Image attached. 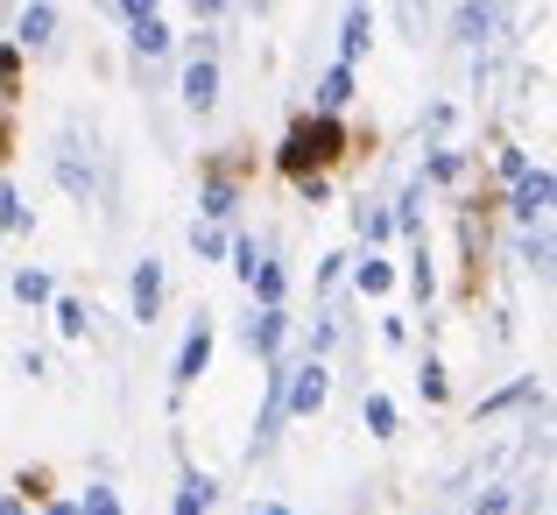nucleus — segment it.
Instances as JSON below:
<instances>
[{
    "label": "nucleus",
    "mask_w": 557,
    "mask_h": 515,
    "mask_svg": "<svg viewBox=\"0 0 557 515\" xmlns=\"http://www.w3.org/2000/svg\"><path fill=\"white\" fill-rule=\"evenodd\" d=\"M233 212V184H212L205 191V219H226Z\"/></svg>",
    "instance_id": "17"
},
{
    "label": "nucleus",
    "mask_w": 557,
    "mask_h": 515,
    "mask_svg": "<svg viewBox=\"0 0 557 515\" xmlns=\"http://www.w3.org/2000/svg\"><path fill=\"white\" fill-rule=\"evenodd\" d=\"M107 8H121V14H127V22H141V14H149V8H156V0H107Z\"/></svg>",
    "instance_id": "23"
},
{
    "label": "nucleus",
    "mask_w": 557,
    "mask_h": 515,
    "mask_svg": "<svg viewBox=\"0 0 557 515\" xmlns=\"http://www.w3.org/2000/svg\"><path fill=\"white\" fill-rule=\"evenodd\" d=\"M57 176L71 198H92V163H78V142H57Z\"/></svg>",
    "instance_id": "7"
},
{
    "label": "nucleus",
    "mask_w": 557,
    "mask_h": 515,
    "mask_svg": "<svg viewBox=\"0 0 557 515\" xmlns=\"http://www.w3.org/2000/svg\"><path fill=\"white\" fill-rule=\"evenodd\" d=\"M339 142H346V135H339V121H304L297 135H289L283 163H289V170L304 176V170H311V163H332V156H339Z\"/></svg>",
    "instance_id": "1"
},
{
    "label": "nucleus",
    "mask_w": 557,
    "mask_h": 515,
    "mask_svg": "<svg viewBox=\"0 0 557 515\" xmlns=\"http://www.w3.org/2000/svg\"><path fill=\"white\" fill-rule=\"evenodd\" d=\"M473 515H508V494H487V502H480Z\"/></svg>",
    "instance_id": "25"
},
{
    "label": "nucleus",
    "mask_w": 557,
    "mask_h": 515,
    "mask_svg": "<svg viewBox=\"0 0 557 515\" xmlns=\"http://www.w3.org/2000/svg\"><path fill=\"white\" fill-rule=\"evenodd\" d=\"M388 283H395V275L381 269V261H368V269H360V290H368V297H381V290H388Z\"/></svg>",
    "instance_id": "19"
},
{
    "label": "nucleus",
    "mask_w": 557,
    "mask_h": 515,
    "mask_svg": "<svg viewBox=\"0 0 557 515\" xmlns=\"http://www.w3.org/2000/svg\"><path fill=\"white\" fill-rule=\"evenodd\" d=\"M156 311H163V261H141L135 269V318L149 326Z\"/></svg>",
    "instance_id": "5"
},
{
    "label": "nucleus",
    "mask_w": 557,
    "mask_h": 515,
    "mask_svg": "<svg viewBox=\"0 0 557 515\" xmlns=\"http://www.w3.org/2000/svg\"><path fill=\"white\" fill-rule=\"evenodd\" d=\"M550 170L544 163H536V170H522L516 176V219H522V226H544V212H550Z\"/></svg>",
    "instance_id": "3"
},
{
    "label": "nucleus",
    "mask_w": 557,
    "mask_h": 515,
    "mask_svg": "<svg viewBox=\"0 0 557 515\" xmlns=\"http://www.w3.org/2000/svg\"><path fill=\"white\" fill-rule=\"evenodd\" d=\"M247 340H255L261 353H275V346H283V311H275V304H269V311L255 318V332H247Z\"/></svg>",
    "instance_id": "13"
},
{
    "label": "nucleus",
    "mask_w": 557,
    "mask_h": 515,
    "mask_svg": "<svg viewBox=\"0 0 557 515\" xmlns=\"http://www.w3.org/2000/svg\"><path fill=\"white\" fill-rule=\"evenodd\" d=\"M325 389H332V375L318 360H304L297 375H283V409L289 417H318V409H325Z\"/></svg>",
    "instance_id": "2"
},
{
    "label": "nucleus",
    "mask_w": 557,
    "mask_h": 515,
    "mask_svg": "<svg viewBox=\"0 0 557 515\" xmlns=\"http://www.w3.org/2000/svg\"><path fill=\"white\" fill-rule=\"evenodd\" d=\"M368 36H374V22H368V8H354V14H346V36H339V57H346V64H354V57H360V50H368Z\"/></svg>",
    "instance_id": "10"
},
{
    "label": "nucleus",
    "mask_w": 557,
    "mask_h": 515,
    "mask_svg": "<svg viewBox=\"0 0 557 515\" xmlns=\"http://www.w3.org/2000/svg\"><path fill=\"white\" fill-rule=\"evenodd\" d=\"M85 515H121V502H113L107 488H92V494H85Z\"/></svg>",
    "instance_id": "20"
},
{
    "label": "nucleus",
    "mask_w": 557,
    "mask_h": 515,
    "mask_svg": "<svg viewBox=\"0 0 557 515\" xmlns=\"http://www.w3.org/2000/svg\"><path fill=\"white\" fill-rule=\"evenodd\" d=\"M0 515H22V508H14V502H0Z\"/></svg>",
    "instance_id": "28"
},
{
    "label": "nucleus",
    "mask_w": 557,
    "mask_h": 515,
    "mask_svg": "<svg viewBox=\"0 0 557 515\" xmlns=\"http://www.w3.org/2000/svg\"><path fill=\"white\" fill-rule=\"evenodd\" d=\"M50 36H57V8H42V0H36V8L22 14V42H36V50H42Z\"/></svg>",
    "instance_id": "12"
},
{
    "label": "nucleus",
    "mask_w": 557,
    "mask_h": 515,
    "mask_svg": "<svg viewBox=\"0 0 557 515\" xmlns=\"http://www.w3.org/2000/svg\"><path fill=\"white\" fill-rule=\"evenodd\" d=\"M14 297H22V304H42V297H50V275H42V269H22V275H14Z\"/></svg>",
    "instance_id": "14"
},
{
    "label": "nucleus",
    "mask_w": 557,
    "mask_h": 515,
    "mask_svg": "<svg viewBox=\"0 0 557 515\" xmlns=\"http://www.w3.org/2000/svg\"><path fill=\"white\" fill-rule=\"evenodd\" d=\"M219 8H226V0H198V14H219Z\"/></svg>",
    "instance_id": "26"
},
{
    "label": "nucleus",
    "mask_w": 557,
    "mask_h": 515,
    "mask_svg": "<svg viewBox=\"0 0 557 515\" xmlns=\"http://www.w3.org/2000/svg\"><path fill=\"white\" fill-rule=\"evenodd\" d=\"M346 99H354V71L332 64V71H325V85H318V107L332 113V107H346Z\"/></svg>",
    "instance_id": "9"
},
{
    "label": "nucleus",
    "mask_w": 557,
    "mask_h": 515,
    "mask_svg": "<svg viewBox=\"0 0 557 515\" xmlns=\"http://www.w3.org/2000/svg\"><path fill=\"white\" fill-rule=\"evenodd\" d=\"M459 36L466 42H487L494 36V0H466V8H459Z\"/></svg>",
    "instance_id": "8"
},
{
    "label": "nucleus",
    "mask_w": 557,
    "mask_h": 515,
    "mask_svg": "<svg viewBox=\"0 0 557 515\" xmlns=\"http://www.w3.org/2000/svg\"><path fill=\"white\" fill-rule=\"evenodd\" d=\"M57 332H64V340H78V332H85V304H57Z\"/></svg>",
    "instance_id": "16"
},
{
    "label": "nucleus",
    "mask_w": 557,
    "mask_h": 515,
    "mask_svg": "<svg viewBox=\"0 0 557 515\" xmlns=\"http://www.w3.org/2000/svg\"><path fill=\"white\" fill-rule=\"evenodd\" d=\"M0 99H14V50H0Z\"/></svg>",
    "instance_id": "22"
},
{
    "label": "nucleus",
    "mask_w": 557,
    "mask_h": 515,
    "mask_svg": "<svg viewBox=\"0 0 557 515\" xmlns=\"http://www.w3.org/2000/svg\"><path fill=\"white\" fill-rule=\"evenodd\" d=\"M177 515H205V502H198V488H184V494H177Z\"/></svg>",
    "instance_id": "24"
},
{
    "label": "nucleus",
    "mask_w": 557,
    "mask_h": 515,
    "mask_svg": "<svg viewBox=\"0 0 557 515\" xmlns=\"http://www.w3.org/2000/svg\"><path fill=\"white\" fill-rule=\"evenodd\" d=\"M0 226H22V198H14L8 184H0Z\"/></svg>",
    "instance_id": "21"
},
{
    "label": "nucleus",
    "mask_w": 557,
    "mask_h": 515,
    "mask_svg": "<svg viewBox=\"0 0 557 515\" xmlns=\"http://www.w3.org/2000/svg\"><path fill=\"white\" fill-rule=\"evenodd\" d=\"M205 360H212V326L198 318V326L184 332V353H177V381H198V375H205Z\"/></svg>",
    "instance_id": "4"
},
{
    "label": "nucleus",
    "mask_w": 557,
    "mask_h": 515,
    "mask_svg": "<svg viewBox=\"0 0 557 515\" xmlns=\"http://www.w3.org/2000/svg\"><path fill=\"white\" fill-rule=\"evenodd\" d=\"M368 424H374V431H381V438H388V431H395V403H388V395H368Z\"/></svg>",
    "instance_id": "15"
},
{
    "label": "nucleus",
    "mask_w": 557,
    "mask_h": 515,
    "mask_svg": "<svg viewBox=\"0 0 557 515\" xmlns=\"http://www.w3.org/2000/svg\"><path fill=\"white\" fill-rule=\"evenodd\" d=\"M261 515H289V508H261Z\"/></svg>",
    "instance_id": "29"
},
{
    "label": "nucleus",
    "mask_w": 557,
    "mask_h": 515,
    "mask_svg": "<svg viewBox=\"0 0 557 515\" xmlns=\"http://www.w3.org/2000/svg\"><path fill=\"white\" fill-rule=\"evenodd\" d=\"M255 283H261V297H283V269H275V261H261V269H255Z\"/></svg>",
    "instance_id": "18"
},
{
    "label": "nucleus",
    "mask_w": 557,
    "mask_h": 515,
    "mask_svg": "<svg viewBox=\"0 0 557 515\" xmlns=\"http://www.w3.org/2000/svg\"><path fill=\"white\" fill-rule=\"evenodd\" d=\"M127 28H135V50H141V57H163V50H170V28L156 22V14H141V22H127Z\"/></svg>",
    "instance_id": "11"
},
{
    "label": "nucleus",
    "mask_w": 557,
    "mask_h": 515,
    "mask_svg": "<svg viewBox=\"0 0 557 515\" xmlns=\"http://www.w3.org/2000/svg\"><path fill=\"white\" fill-rule=\"evenodd\" d=\"M184 99H190L198 113L219 99V64H212V57H190V71H184Z\"/></svg>",
    "instance_id": "6"
},
{
    "label": "nucleus",
    "mask_w": 557,
    "mask_h": 515,
    "mask_svg": "<svg viewBox=\"0 0 557 515\" xmlns=\"http://www.w3.org/2000/svg\"><path fill=\"white\" fill-rule=\"evenodd\" d=\"M50 515H78V508H71V502H57V508H50Z\"/></svg>",
    "instance_id": "27"
}]
</instances>
